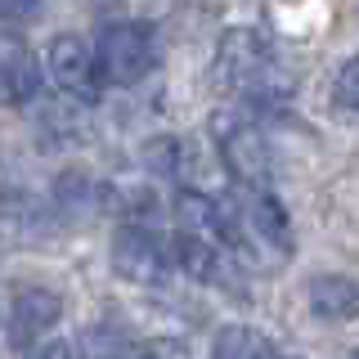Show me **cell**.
Segmentation results:
<instances>
[{
  "label": "cell",
  "instance_id": "cell-1",
  "mask_svg": "<svg viewBox=\"0 0 359 359\" xmlns=\"http://www.w3.org/2000/svg\"><path fill=\"white\" fill-rule=\"evenodd\" d=\"M216 76H220V86L238 90V95H252V99L292 95V76L278 67V59L265 45V36L252 32V27H238V32H224L220 36Z\"/></svg>",
  "mask_w": 359,
  "mask_h": 359
},
{
  "label": "cell",
  "instance_id": "cell-2",
  "mask_svg": "<svg viewBox=\"0 0 359 359\" xmlns=\"http://www.w3.org/2000/svg\"><path fill=\"white\" fill-rule=\"evenodd\" d=\"M211 140H216L229 175L238 180L243 189H265L269 184L274 157H269V144H265V135L252 117H243V112H233V108H220L216 117H211Z\"/></svg>",
  "mask_w": 359,
  "mask_h": 359
},
{
  "label": "cell",
  "instance_id": "cell-3",
  "mask_svg": "<svg viewBox=\"0 0 359 359\" xmlns=\"http://www.w3.org/2000/svg\"><path fill=\"white\" fill-rule=\"evenodd\" d=\"M95 63H99V81L140 86L144 76L157 67L153 27H144V22H112V27H104L99 50H95Z\"/></svg>",
  "mask_w": 359,
  "mask_h": 359
},
{
  "label": "cell",
  "instance_id": "cell-4",
  "mask_svg": "<svg viewBox=\"0 0 359 359\" xmlns=\"http://www.w3.org/2000/svg\"><path fill=\"white\" fill-rule=\"evenodd\" d=\"M112 265H117L121 278L130 283H144V287H157L171 278L175 269V256L157 233H149L144 224H121L117 238H112Z\"/></svg>",
  "mask_w": 359,
  "mask_h": 359
},
{
  "label": "cell",
  "instance_id": "cell-5",
  "mask_svg": "<svg viewBox=\"0 0 359 359\" xmlns=\"http://www.w3.org/2000/svg\"><path fill=\"white\" fill-rule=\"evenodd\" d=\"M45 67H50V81L63 90V95H76V99H95L99 95V63H95V50L63 32V36L50 41L45 50Z\"/></svg>",
  "mask_w": 359,
  "mask_h": 359
},
{
  "label": "cell",
  "instance_id": "cell-6",
  "mask_svg": "<svg viewBox=\"0 0 359 359\" xmlns=\"http://www.w3.org/2000/svg\"><path fill=\"white\" fill-rule=\"evenodd\" d=\"M59 314H63V301H59V292H50V287H18L14 292V301H9V341L18 346H36L45 332L59 323Z\"/></svg>",
  "mask_w": 359,
  "mask_h": 359
},
{
  "label": "cell",
  "instance_id": "cell-7",
  "mask_svg": "<svg viewBox=\"0 0 359 359\" xmlns=\"http://www.w3.org/2000/svg\"><path fill=\"white\" fill-rule=\"evenodd\" d=\"M36 95H41V59L32 54V45L0 32V104L22 108Z\"/></svg>",
  "mask_w": 359,
  "mask_h": 359
},
{
  "label": "cell",
  "instance_id": "cell-8",
  "mask_svg": "<svg viewBox=\"0 0 359 359\" xmlns=\"http://www.w3.org/2000/svg\"><path fill=\"white\" fill-rule=\"evenodd\" d=\"M175 220L184 224V233H198V238H238V220L229 216V207H224L220 198L202 194V189H180L175 194Z\"/></svg>",
  "mask_w": 359,
  "mask_h": 359
},
{
  "label": "cell",
  "instance_id": "cell-9",
  "mask_svg": "<svg viewBox=\"0 0 359 359\" xmlns=\"http://www.w3.org/2000/svg\"><path fill=\"white\" fill-rule=\"evenodd\" d=\"M243 220L252 224V233L261 238L269 252H278V256H287L292 252V224H287V207L278 202L274 189H243Z\"/></svg>",
  "mask_w": 359,
  "mask_h": 359
},
{
  "label": "cell",
  "instance_id": "cell-10",
  "mask_svg": "<svg viewBox=\"0 0 359 359\" xmlns=\"http://www.w3.org/2000/svg\"><path fill=\"white\" fill-rule=\"evenodd\" d=\"M306 306L310 314L328 323H346L359 319V278L351 274H314L306 283Z\"/></svg>",
  "mask_w": 359,
  "mask_h": 359
},
{
  "label": "cell",
  "instance_id": "cell-11",
  "mask_svg": "<svg viewBox=\"0 0 359 359\" xmlns=\"http://www.w3.org/2000/svg\"><path fill=\"white\" fill-rule=\"evenodd\" d=\"M171 256H175V265L184 269L189 278H198V283H216L220 269H224L216 243H211V238H198V233H180L175 247H171Z\"/></svg>",
  "mask_w": 359,
  "mask_h": 359
},
{
  "label": "cell",
  "instance_id": "cell-12",
  "mask_svg": "<svg viewBox=\"0 0 359 359\" xmlns=\"http://www.w3.org/2000/svg\"><path fill=\"white\" fill-rule=\"evenodd\" d=\"M211 359H274V346L247 323H229L211 341Z\"/></svg>",
  "mask_w": 359,
  "mask_h": 359
},
{
  "label": "cell",
  "instance_id": "cell-13",
  "mask_svg": "<svg viewBox=\"0 0 359 359\" xmlns=\"http://www.w3.org/2000/svg\"><path fill=\"white\" fill-rule=\"evenodd\" d=\"M41 126H45V130H54L59 140L86 135V126H90V108H86V99L63 95V90H59V99L41 104Z\"/></svg>",
  "mask_w": 359,
  "mask_h": 359
},
{
  "label": "cell",
  "instance_id": "cell-14",
  "mask_svg": "<svg viewBox=\"0 0 359 359\" xmlns=\"http://www.w3.org/2000/svg\"><path fill=\"white\" fill-rule=\"evenodd\" d=\"M54 198H59V211H67L72 220H81L99 207V184L86 171H63L54 180Z\"/></svg>",
  "mask_w": 359,
  "mask_h": 359
},
{
  "label": "cell",
  "instance_id": "cell-15",
  "mask_svg": "<svg viewBox=\"0 0 359 359\" xmlns=\"http://www.w3.org/2000/svg\"><path fill=\"white\" fill-rule=\"evenodd\" d=\"M144 166L157 180H180V166H184V144L171 140V135H153L144 144Z\"/></svg>",
  "mask_w": 359,
  "mask_h": 359
},
{
  "label": "cell",
  "instance_id": "cell-16",
  "mask_svg": "<svg viewBox=\"0 0 359 359\" xmlns=\"http://www.w3.org/2000/svg\"><path fill=\"white\" fill-rule=\"evenodd\" d=\"M332 104L346 112H359V54L346 59L337 67V81H332Z\"/></svg>",
  "mask_w": 359,
  "mask_h": 359
},
{
  "label": "cell",
  "instance_id": "cell-17",
  "mask_svg": "<svg viewBox=\"0 0 359 359\" xmlns=\"http://www.w3.org/2000/svg\"><path fill=\"white\" fill-rule=\"evenodd\" d=\"M86 355L90 359H130L126 337H117L112 328H90L86 332Z\"/></svg>",
  "mask_w": 359,
  "mask_h": 359
},
{
  "label": "cell",
  "instance_id": "cell-18",
  "mask_svg": "<svg viewBox=\"0 0 359 359\" xmlns=\"http://www.w3.org/2000/svg\"><path fill=\"white\" fill-rule=\"evenodd\" d=\"M130 359H189V351L180 341H166V337H157V341H144V346H135Z\"/></svg>",
  "mask_w": 359,
  "mask_h": 359
},
{
  "label": "cell",
  "instance_id": "cell-19",
  "mask_svg": "<svg viewBox=\"0 0 359 359\" xmlns=\"http://www.w3.org/2000/svg\"><path fill=\"white\" fill-rule=\"evenodd\" d=\"M22 359H76V346L63 341V337H50V341L27 346V355H22Z\"/></svg>",
  "mask_w": 359,
  "mask_h": 359
},
{
  "label": "cell",
  "instance_id": "cell-20",
  "mask_svg": "<svg viewBox=\"0 0 359 359\" xmlns=\"http://www.w3.org/2000/svg\"><path fill=\"white\" fill-rule=\"evenodd\" d=\"M0 18L5 22H36L41 0H0Z\"/></svg>",
  "mask_w": 359,
  "mask_h": 359
}]
</instances>
